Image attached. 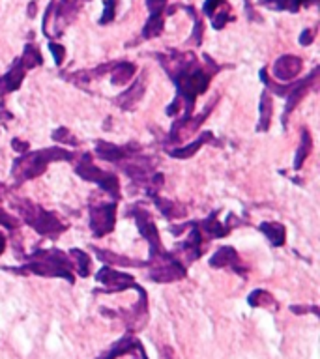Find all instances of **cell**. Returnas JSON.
Wrapping results in <instances>:
<instances>
[{"mask_svg": "<svg viewBox=\"0 0 320 359\" xmlns=\"http://www.w3.org/2000/svg\"><path fill=\"white\" fill-rule=\"evenodd\" d=\"M96 279L103 285H107L111 290H124L127 286H133V279L132 275L127 274H120V272H116V269L111 268H103L99 274H96Z\"/></svg>", "mask_w": 320, "mask_h": 359, "instance_id": "6", "label": "cell"}, {"mask_svg": "<svg viewBox=\"0 0 320 359\" xmlns=\"http://www.w3.org/2000/svg\"><path fill=\"white\" fill-rule=\"evenodd\" d=\"M21 80H23V69H21V64H18V66H13L12 71H10V73L6 75V79H4L6 92L18 90V86L21 85Z\"/></svg>", "mask_w": 320, "mask_h": 359, "instance_id": "15", "label": "cell"}, {"mask_svg": "<svg viewBox=\"0 0 320 359\" xmlns=\"http://www.w3.org/2000/svg\"><path fill=\"white\" fill-rule=\"evenodd\" d=\"M143 88H144L143 83H137V85L133 86L132 90L124 92V94L118 97V103H120V107H124V108L133 107V105L139 101V97L143 96Z\"/></svg>", "mask_w": 320, "mask_h": 359, "instance_id": "11", "label": "cell"}, {"mask_svg": "<svg viewBox=\"0 0 320 359\" xmlns=\"http://www.w3.org/2000/svg\"><path fill=\"white\" fill-rule=\"evenodd\" d=\"M77 172H79L85 180H88V182L99 183L105 191H109V193L113 195H118V180H116V176L109 174V172L99 171V169H96V167L90 165V163L81 165L79 169H77Z\"/></svg>", "mask_w": 320, "mask_h": 359, "instance_id": "4", "label": "cell"}, {"mask_svg": "<svg viewBox=\"0 0 320 359\" xmlns=\"http://www.w3.org/2000/svg\"><path fill=\"white\" fill-rule=\"evenodd\" d=\"M141 344H139L135 339H132V337H124L122 341H118L116 344H113V348H111L109 352L103 353L102 358L99 359H116L118 356H124V353H130L133 350V348H139Z\"/></svg>", "mask_w": 320, "mask_h": 359, "instance_id": "8", "label": "cell"}, {"mask_svg": "<svg viewBox=\"0 0 320 359\" xmlns=\"http://www.w3.org/2000/svg\"><path fill=\"white\" fill-rule=\"evenodd\" d=\"M21 64H23L25 68H32V66H36V64L40 66L41 64L40 52L36 51L34 47L29 45L27 49H25V57H23V60H21Z\"/></svg>", "mask_w": 320, "mask_h": 359, "instance_id": "18", "label": "cell"}, {"mask_svg": "<svg viewBox=\"0 0 320 359\" xmlns=\"http://www.w3.org/2000/svg\"><path fill=\"white\" fill-rule=\"evenodd\" d=\"M260 230L268 236L270 241L275 244V246H283V244H285V227L279 225V223H263V225H260Z\"/></svg>", "mask_w": 320, "mask_h": 359, "instance_id": "9", "label": "cell"}, {"mask_svg": "<svg viewBox=\"0 0 320 359\" xmlns=\"http://www.w3.org/2000/svg\"><path fill=\"white\" fill-rule=\"evenodd\" d=\"M227 21H229V15H227V13H219L218 19H214V27H216V29H223Z\"/></svg>", "mask_w": 320, "mask_h": 359, "instance_id": "24", "label": "cell"}, {"mask_svg": "<svg viewBox=\"0 0 320 359\" xmlns=\"http://www.w3.org/2000/svg\"><path fill=\"white\" fill-rule=\"evenodd\" d=\"M133 75H135V66H133V64H120V66L115 69V73H113L111 80H113V85H126Z\"/></svg>", "mask_w": 320, "mask_h": 359, "instance_id": "12", "label": "cell"}, {"mask_svg": "<svg viewBox=\"0 0 320 359\" xmlns=\"http://www.w3.org/2000/svg\"><path fill=\"white\" fill-rule=\"evenodd\" d=\"M302 71V60L298 57H281L274 64V75L281 80L294 79Z\"/></svg>", "mask_w": 320, "mask_h": 359, "instance_id": "7", "label": "cell"}, {"mask_svg": "<svg viewBox=\"0 0 320 359\" xmlns=\"http://www.w3.org/2000/svg\"><path fill=\"white\" fill-rule=\"evenodd\" d=\"M311 40H313V32H307V34L303 32L302 38H300V41H302L303 45H307V43H311Z\"/></svg>", "mask_w": 320, "mask_h": 359, "instance_id": "26", "label": "cell"}, {"mask_svg": "<svg viewBox=\"0 0 320 359\" xmlns=\"http://www.w3.org/2000/svg\"><path fill=\"white\" fill-rule=\"evenodd\" d=\"M97 154L102 155L103 160L116 161V160H120L122 155L126 154V152H124V150L118 148V146H115V144L99 143V144H97Z\"/></svg>", "mask_w": 320, "mask_h": 359, "instance_id": "14", "label": "cell"}, {"mask_svg": "<svg viewBox=\"0 0 320 359\" xmlns=\"http://www.w3.org/2000/svg\"><path fill=\"white\" fill-rule=\"evenodd\" d=\"M302 135H303V137H302V146H300V152H298L296 163H294V167H296V169H300V167H302L303 160L307 157L309 148H311V137H309V133L303 132Z\"/></svg>", "mask_w": 320, "mask_h": 359, "instance_id": "19", "label": "cell"}, {"mask_svg": "<svg viewBox=\"0 0 320 359\" xmlns=\"http://www.w3.org/2000/svg\"><path fill=\"white\" fill-rule=\"evenodd\" d=\"M208 139H210V133H204V137L199 139V141H197V143L189 144L188 148L174 150V152H171V154L174 155V157H189V155H193L195 152H197V150H199L200 146H202V144H204L206 141H208Z\"/></svg>", "mask_w": 320, "mask_h": 359, "instance_id": "17", "label": "cell"}, {"mask_svg": "<svg viewBox=\"0 0 320 359\" xmlns=\"http://www.w3.org/2000/svg\"><path fill=\"white\" fill-rule=\"evenodd\" d=\"M249 305H253V307H257V305H274V302H272V296L268 292L255 290L249 296Z\"/></svg>", "mask_w": 320, "mask_h": 359, "instance_id": "21", "label": "cell"}, {"mask_svg": "<svg viewBox=\"0 0 320 359\" xmlns=\"http://www.w3.org/2000/svg\"><path fill=\"white\" fill-rule=\"evenodd\" d=\"M49 49H51V52L55 55V60H57V64L62 62V55H64V49L58 43H51L49 45Z\"/></svg>", "mask_w": 320, "mask_h": 359, "instance_id": "23", "label": "cell"}, {"mask_svg": "<svg viewBox=\"0 0 320 359\" xmlns=\"http://www.w3.org/2000/svg\"><path fill=\"white\" fill-rule=\"evenodd\" d=\"M115 204H107L103 208L92 210V230L96 236H103L115 227Z\"/></svg>", "mask_w": 320, "mask_h": 359, "instance_id": "5", "label": "cell"}, {"mask_svg": "<svg viewBox=\"0 0 320 359\" xmlns=\"http://www.w3.org/2000/svg\"><path fill=\"white\" fill-rule=\"evenodd\" d=\"M71 155L66 152V150H43V152H36V154H29L27 157H23L21 161L15 163V171L21 169V172H18L15 176L18 178H34L38 176L40 172H43L46 165L49 161L55 160H69Z\"/></svg>", "mask_w": 320, "mask_h": 359, "instance_id": "1", "label": "cell"}, {"mask_svg": "<svg viewBox=\"0 0 320 359\" xmlns=\"http://www.w3.org/2000/svg\"><path fill=\"white\" fill-rule=\"evenodd\" d=\"M270 118H272V99L264 92L263 99H260V124H258V129L266 132L270 126Z\"/></svg>", "mask_w": 320, "mask_h": 359, "instance_id": "13", "label": "cell"}, {"mask_svg": "<svg viewBox=\"0 0 320 359\" xmlns=\"http://www.w3.org/2000/svg\"><path fill=\"white\" fill-rule=\"evenodd\" d=\"M71 255L77 258L81 277H86V275L90 274V272H88V269H90V258H88V255H86V253H83V251H77V249H74V251H71Z\"/></svg>", "mask_w": 320, "mask_h": 359, "instance_id": "20", "label": "cell"}, {"mask_svg": "<svg viewBox=\"0 0 320 359\" xmlns=\"http://www.w3.org/2000/svg\"><path fill=\"white\" fill-rule=\"evenodd\" d=\"M204 228H206V230H208V232L211 234V236H214V234H216V236H225V234L229 232L227 228L219 227L218 221H214V216H211L210 219H208V221L204 223Z\"/></svg>", "mask_w": 320, "mask_h": 359, "instance_id": "22", "label": "cell"}, {"mask_svg": "<svg viewBox=\"0 0 320 359\" xmlns=\"http://www.w3.org/2000/svg\"><path fill=\"white\" fill-rule=\"evenodd\" d=\"M236 260H238V257H236V251L232 247H221V249L216 253V257L211 258L210 264L211 266H216V268H225V266L235 264Z\"/></svg>", "mask_w": 320, "mask_h": 359, "instance_id": "10", "label": "cell"}, {"mask_svg": "<svg viewBox=\"0 0 320 359\" xmlns=\"http://www.w3.org/2000/svg\"><path fill=\"white\" fill-rule=\"evenodd\" d=\"M25 219L40 234H53L64 228L51 213H47V211H43L41 208H36V206H30V210L25 211Z\"/></svg>", "mask_w": 320, "mask_h": 359, "instance_id": "3", "label": "cell"}, {"mask_svg": "<svg viewBox=\"0 0 320 359\" xmlns=\"http://www.w3.org/2000/svg\"><path fill=\"white\" fill-rule=\"evenodd\" d=\"M176 83L178 88H180V94L183 96V99H188L189 107H191L195 97L202 94L208 88V85H210V75L197 69L193 73H183L182 79H178Z\"/></svg>", "mask_w": 320, "mask_h": 359, "instance_id": "2", "label": "cell"}, {"mask_svg": "<svg viewBox=\"0 0 320 359\" xmlns=\"http://www.w3.org/2000/svg\"><path fill=\"white\" fill-rule=\"evenodd\" d=\"M109 19H113V10L109 12V2H107V4H105V17L102 19V23L105 24L107 21H109Z\"/></svg>", "mask_w": 320, "mask_h": 359, "instance_id": "25", "label": "cell"}, {"mask_svg": "<svg viewBox=\"0 0 320 359\" xmlns=\"http://www.w3.org/2000/svg\"><path fill=\"white\" fill-rule=\"evenodd\" d=\"M161 29H163V17H161V13H152L148 24L144 27V38H154V36L160 34Z\"/></svg>", "mask_w": 320, "mask_h": 359, "instance_id": "16", "label": "cell"}, {"mask_svg": "<svg viewBox=\"0 0 320 359\" xmlns=\"http://www.w3.org/2000/svg\"><path fill=\"white\" fill-rule=\"evenodd\" d=\"M4 249V238H2V234H0V253Z\"/></svg>", "mask_w": 320, "mask_h": 359, "instance_id": "27", "label": "cell"}]
</instances>
